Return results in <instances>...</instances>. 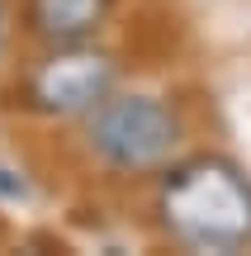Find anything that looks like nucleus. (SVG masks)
I'll list each match as a JSON object with an SVG mask.
<instances>
[{"label":"nucleus","instance_id":"nucleus-1","mask_svg":"<svg viewBox=\"0 0 251 256\" xmlns=\"http://www.w3.org/2000/svg\"><path fill=\"white\" fill-rule=\"evenodd\" d=\"M157 223L190 252H247L251 247V180L218 152L176 156L161 166Z\"/></svg>","mask_w":251,"mask_h":256},{"label":"nucleus","instance_id":"nucleus-2","mask_svg":"<svg viewBox=\"0 0 251 256\" xmlns=\"http://www.w3.org/2000/svg\"><path fill=\"white\" fill-rule=\"evenodd\" d=\"M185 124L171 100L152 90H114L81 119V142L114 176H161L176 162Z\"/></svg>","mask_w":251,"mask_h":256},{"label":"nucleus","instance_id":"nucleus-3","mask_svg":"<svg viewBox=\"0 0 251 256\" xmlns=\"http://www.w3.org/2000/svg\"><path fill=\"white\" fill-rule=\"evenodd\" d=\"M114 90H119V62L95 43H66L47 48L24 72L19 100L38 119H85Z\"/></svg>","mask_w":251,"mask_h":256},{"label":"nucleus","instance_id":"nucleus-4","mask_svg":"<svg viewBox=\"0 0 251 256\" xmlns=\"http://www.w3.org/2000/svg\"><path fill=\"white\" fill-rule=\"evenodd\" d=\"M114 14V0H24V34L43 48L90 43Z\"/></svg>","mask_w":251,"mask_h":256}]
</instances>
